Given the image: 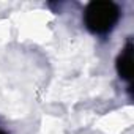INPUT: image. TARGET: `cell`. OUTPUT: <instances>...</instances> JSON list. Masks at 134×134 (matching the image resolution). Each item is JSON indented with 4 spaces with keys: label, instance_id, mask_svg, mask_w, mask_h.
Segmentation results:
<instances>
[{
    "label": "cell",
    "instance_id": "cell-2",
    "mask_svg": "<svg viewBox=\"0 0 134 134\" xmlns=\"http://www.w3.org/2000/svg\"><path fill=\"white\" fill-rule=\"evenodd\" d=\"M117 73L123 81L131 82L132 77V43L128 41L117 57Z\"/></svg>",
    "mask_w": 134,
    "mask_h": 134
},
{
    "label": "cell",
    "instance_id": "cell-3",
    "mask_svg": "<svg viewBox=\"0 0 134 134\" xmlns=\"http://www.w3.org/2000/svg\"><path fill=\"white\" fill-rule=\"evenodd\" d=\"M0 134H7V132H5V131H2V129H0Z\"/></svg>",
    "mask_w": 134,
    "mask_h": 134
},
{
    "label": "cell",
    "instance_id": "cell-1",
    "mask_svg": "<svg viewBox=\"0 0 134 134\" xmlns=\"http://www.w3.org/2000/svg\"><path fill=\"white\" fill-rule=\"evenodd\" d=\"M120 19V8L109 0H98L87 5L84 13L85 27L95 35L109 33Z\"/></svg>",
    "mask_w": 134,
    "mask_h": 134
}]
</instances>
